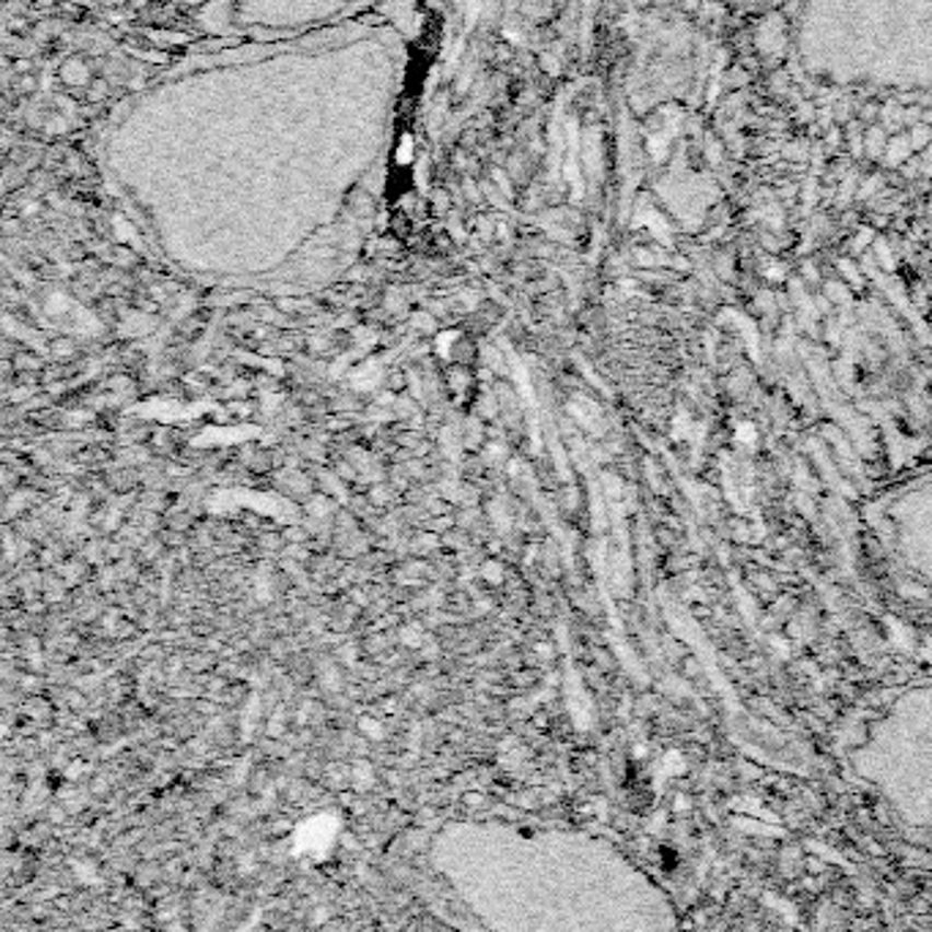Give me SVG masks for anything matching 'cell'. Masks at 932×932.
I'll return each mask as SVG.
<instances>
[{
    "instance_id": "obj_2",
    "label": "cell",
    "mask_w": 932,
    "mask_h": 932,
    "mask_svg": "<svg viewBox=\"0 0 932 932\" xmlns=\"http://www.w3.org/2000/svg\"><path fill=\"white\" fill-rule=\"evenodd\" d=\"M930 140H932V129H928V126H913V131H911V145L913 148L928 145Z\"/></svg>"
},
{
    "instance_id": "obj_1",
    "label": "cell",
    "mask_w": 932,
    "mask_h": 932,
    "mask_svg": "<svg viewBox=\"0 0 932 932\" xmlns=\"http://www.w3.org/2000/svg\"><path fill=\"white\" fill-rule=\"evenodd\" d=\"M867 145H870V151L875 153V156H878L881 151H886V145H889V142H886V135L881 129H873L867 135Z\"/></svg>"
}]
</instances>
